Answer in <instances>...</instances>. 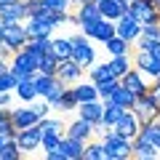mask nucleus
I'll list each match as a JSON object with an SVG mask.
<instances>
[{
	"mask_svg": "<svg viewBox=\"0 0 160 160\" xmlns=\"http://www.w3.org/2000/svg\"><path fill=\"white\" fill-rule=\"evenodd\" d=\"M104 142V152H107V160H126V158H133V139L118 133V128L109 126L102 136Z\"/></svg>",
	"mask_w": 160,
	"mask_h": 160,
	"instance_id": "nucleus-1",
	"label": "nucleus"
},
{
	"mask_svg": "<svg viewBox=\"0 0 160 160\" xmlns=\"http://www.w3.org/2000/svg\"><path fill=\"white\" fill-rule=\"evenodd\" d=\"M72 59L86 69V72L96 64V48L91 46V38H86L83 32L72 35Z\"/></svg>",
	"mask_w": 160,
	"mask_h": 160,
	"instance_id": "nucleus-2",
	"label": "nucleus"
},
{
	"mask_svg": "<svg viewBox=\"0 0 160 160\" xmlns=\"http://www.w3.org/2000/svg\"><path fill=\"white\" fill-rule=\"evenodd\" d=\"M27 40H29V35H27L24 22H8V24H3V43H6L13 53L22 51V48L27 46Z\"/></svg>",
	"mask_w": 160,
	"mask_h": 160,
	"instance_id": "nucleus-3",
	"label": "nucleus"
},
{
	"mask_svg": "<svg viewBox=\"0 0 160 160\" xmlns=\"http://www.w3.org/2000/svg\"><path fill=\"white\" fill-rule=\"evenodd\" d=\"M131 109L136 112V118L142 120V126H144V123H152V120H158V118H160V104H158V99L152 96V91L142 93Z\"/></svg>",
	"mask_w": 160,
	"mask_h": 160,
	"instance_id": "nucleus-4",
	"label": "nucleus"
},
{
	"mask_svg": "<svg viewBox=\"0 0 160 160\" xmlns=\"http://www.w3.org/2000/svg\"><path fill=\"white\" fill-rule=\"evenodd\" d=\"M46 56V53H43ZM40 53H29V51H16L13 53V59H11V72H16L19 78L22 75H38V64H40Z\"/></svg>",
	"mask_w": 160,
	"mask_h": 160,
	"instance_id": "nucleus-5",
	"label": "nucleus"
},
{
	"mask_svg": "<svg viewBox=\"0 0 160 160\" xmlns=\"http://www.w3.org/2000/svg\"><path fill=\"white\" fill-rule=\"evenodd\" d=\"M133 67H136L139 72H144L149 80L160 78V59L152 56L149 51H144V48H136V53H133Z\"/></svg>",
	"mask_w": 160,
	"mask_h": 160,
	"instance_id": "nucleus-6",
	"label": "nucleus"
},
{
	"mask_svg": "<svg viewBox=\"0 0 160 160\" xmlns=\"http://www.w3.org/2000/svg\"><path fill=\"white\" fill-rule=\"evenodd\" d=\"M128 11H131L142 24L160 22V11H158V6H155V0H131V8H128Z\"/></svg>",
	"mask_w": 160,
	"mask_h": 160,
	"instance_id": "nucleus-7",
	"label": "nucleus"
},
{
	"mask_svg": "<svg viewBox=\"0 0 160 160\" xmlns=\"http://www.w3.org/2000/svg\"><path fill=\"white\" fill-rule=\"evenodd\" d=\"M115 24H118V35H120V38H126L128 43H136L139 35H142V22H139L131 11H126Z\"/></svg>",
	"mask_w": 160,
	"mask_h": 160,
	"instance_id": "nucleus-8",
	"label": "nucleus"
},
{
	"mask_svg": "<svg viewBox=\"0 0 160 160\" xmlns=\"http://www.w3.org/2000/svg\"><path fill=\"white\" fill-rule=\"evenodd\" d=\"M24 27H27L29 38H51V32H53L56 24H53L51 19L46 16V11H43V13H38V16H29L27 22H24Z\"/></svg>",
	"mask_w": 160,
	"mask_h": 160,
	"instance_id": "nucleus-9",
	"label": "nucleus"
},
{
	"mask_svg": "<svg viewBox=\"0 0 160 160\" xmlns=\"http://www.w3.org/2000/svg\"><path fill=\"white\" fill-rule=\"evenodd\" d=\"M16 142H19V147H22V152H35V149H40V144H43V128L40 126L22 128V131L16 133Z\"/></svg>",
	"mask_w": 160,
	"mask_h": 160,
	"instance_id": "nucleus-10",
	"label": "nucleus"
},
{
	"mask_svg": "<svg viewBox=\"0 0 160 160\" xmlns=\"http://www.w3.org/2000/svg\"><path fill=\"white\" fill-rule=\"evenodd\" d=\"M0 22H27V6L24 0H11V3H3L0 6Z\"/></svg>",
	"mask_w": 160,
	"mask_h": 160,
	"instance_id": "nucleus-11",
	"label": "nucleus"
},
{
	"mask_svg": "<svg viewBox=\"0 0 160 160\" xmlns=\"http://www.w3.org/2000/svg\"><path fill=\"white\" fill-rule=\"evenodd\" d=\"M83 72H86V69L80 67L75 59H62V62H59V69H56V75L64 80V83H67V86L80 83V80H83Z\"/></svg>",
	"mask_w": 160,
	"mask_h": 160,
	"instance_id": "nucleus-12",
	"label": "nucleus"
},
{
	"mask_svg": "<svg viewBox=\"0 0 160 160\" xmlns=\"http://www.w3.org/2000/svg\"><path fill=\"white\" fill-rule=\"evenodd\" d=\"M120 83H123V86H128L133 93H136V96H142V93H147V91H149L147 75H144V72H139L136 67H131V69H128V72L123 75V78H120Z\"/></svg>",
	"mask_w": 160,
	"mask_h": 160,
	"instance_id": "nucleus-13",
	"label": "nucleus"
},
{
	"mask_svg": "<svg viewBox=\"0 0 160 160\" xmlns=\"http://www.w3.org/2000/svg\"><path fill=\"white\" fill-rule=\"evenodd\" d=\"M96 3H99L102 16L104 19H112V22H118V19L131 8V0H96Z\"/></svg>",
	"mask_w": 160,
	"mask_h": 160,
	"instance_id": "nucleus-14",
	"label": "nucleus"
},
{
	"mask_svg": "<svg viewBox=\"0 0 160 160\" xmlns=\"http://www.w3.org/2000/svg\"><path fill=\"white\" fill-rule=\"evenodd\" d=\"M11 120H13V126H16V131H22V128L38 126V123H40V115L35 112L32 104H29V107H16V109H11Z\"/></svg>",
	"mask_w": 160,
	"mask_h": 160,
	"instance_id": "nucleus-15",
	"label": "nucleus"
},
{
	"mask_svg": "<svg viewBox=\"0 0 160 160\" xmlns=\"http://www.w3.org/2000/svg\"><path fill=\"white\" fill-rule=\"evenodd\" d=\"M118 133H123V136H128V139H136L139 136V131H142V120L136 118V112L133 109H126V115L118 120Z\"/></svg>",
	"mask_w": 160,
	"mask_h": 160,
	"instance_id": "nucleus-16",
	"label": "nucleus"
},
{
	"mask_svg": "<svg viewBox=\"0 0 160 160\" xmlns=\"http://www.w3.org/2000/svg\"><path fill=\"white\" fill-rule=\"evenodd\" d=\"M78 118L91 120L93 126H96V123H102V118H104V99H91V102H83V104L78 107Z\"/></svg>",
	"mask_w": 160,
	"mask_h": 160,
	"instance_id": "nucleus-17",
	"label": "nucleus"
},
{
	"mask_svg": "<svg viewBox=\"0 0 160 160\" xmlns=\"http://www.w3.org/2000/svg\"><path fill=\"white\" fill-rule=\"evenodd\" d=\"M67 136H72V139H78V142H91V136L96 131H93V123L91 120H86V118H78L75 123H69L67 126Z\"/></svg>",
	"mask_w": 160,
	"mask_h": 160,
	"instance_id": "nucleus-18",
	"label": "nucleus"
},
{
	"mask_svg": "<svg viewBox=\"0 0 160 160\" xmlns=\"http://www.w3.org/2000/svg\"><path fill=\"white\" fill-rule=\"evenodd\" d=\"M16 93L22 102H27V104H32L35 99H40V93H38V86H35V75H22L19 78V86H16Z\"/></svg>",
	"mask_w": 160,
	"mask_h": 160,
	"instance_id": "nucleus-19",
	"label": "nucleus"
},
{
	"mask_svg": "<svg viewBox=\"0 0 160 160\" xmlns=\"http://www.w3.org/2000/svg\"><path fill=\"white\" fill-rule=\"evenodd\" d=\"M102 16V11H99V3L96 0H91V3H83V6H78V11H75L72 22L69 24H83V22H99Z\"/></svg>",
	"mask_w": 160,
	"mask_h": 160,
	"instance_id": "nucleus-20",
	"label": "nucleus"
},
{
	"mask_svg": "<svg viewBox=\"0 0 160 160\" xmlns=\"http://www.w3.org/2000/svg\"><path fill=\"white\" fill-rule=\"evenodd\" d=\"M59 147H62V152H64L67 160H83L86 158V142H78V139L67 136V133H64V139H62Z\"/></svg>",
	"mask_w": 160,
	"mask_h": 160,
	"instance_id": "nucleus-21",
	"label": "nucleus"
},
{
	"mask_svg": "<svg viewBox=\"0 0 160 160\" xmlns=\"http://www.w3.org/2000/svg\"><path fill=\"white\" fill-rule=\"evenodd\" d=\"M158 155H160V149L155 147L149 139H144L142 133L133 139V158H139V160H155Z\"/></svg>",
	"mask_w": 160,
	"mask_h": 160,
	"instance_id": "nucleus-22",
	"label": "nucleus"
},
{
	"mask_svg": "<svg viewBox=\"0 0 160 160\" xmlns=\"http://www.w3.org/2000/svg\"><path fill=\"white\" fill-rule=\"evenodd\" d=\"M115 35H118V24L112 22V19H99L96 22V35H93V40L96 43H107V40H112Z\"/></svg>",
	"mask_w": 160,
	"mask_h": 160,
	"instance_id": "nucleus-23",
	"label": "nucleus"
},
{
	"mask_svg": "<svg viewBox=\"0 0 160 160\" xmlns=\"http://www.w3.org/2000/svg\"><path fill=\"white\" fill-rule=\"evenodd\" d=\"M126 115V107H120L118 102H112V99H104V118L102 123H107V126H118V120Z\"/></svg>",
	"mask_w": 160,
	"mask_h": 160,
	"instance_id": "nucleus-24",
	"label": "nucleus"
},
{
	"mask_svg": "<svg viewBox=\"0 0 160 160\" xmlns=\"http://www.w3.org/2000/svg\"><path fill=\"white\" fill-rule=\"evenodd\" d=\"M109 99H112V102H118L120 107L131 109L133 104H136V99H139V96H136V93H133V91H131V88H128V86H123V83H120V86L115 88V93H112V96H109Z\"/></svg>",
	"mask_w": 160,
	"mask_h": 160,
	"instance_id": "nucleus-25",
	"label": "nucleus"
},
{
	"mask_svg": "<svg viewBox=\"0 0 160 160\" xmlns=\"http://www.w3.org/2000/svg\"><path fill=\"white\" fill-rule=\"evenodd\" d=\"M131 46H133V43H128V40L120 38V35H115L112 40L104 43V48H107L109 56H126V53H131Z\"/></svg>",
	"mask_w": 160,
	"mask_h": 160,
	"instance_id": "nucleus-26",
	"label": "nucleus"
},
{
	"mask_svg": "<svg viewBox=\"0 0 160 160\" xmlns=\"http://www.w3.org/2000/svg\"><path fill=\"white\" fill-rule=\"evenodd\" d=\"M78 107H80V99H78V93H75V86H67L64 93H62V99H59V104L53 109H59V112H69V109H78Z\"/></svg>",
	"mask_w": 160,
	"mask_h": 160,
	"instance_id": "nucleus-27",
	"label": "nucleus"
},
{
	"mask_svg": "<svg viewBox=\"0 0 160 160\" xmlns=\"http://www.w3.org/2000/svg\"><path fill=\"white\" fill-rule=\"evenodd\" d=\"M107 64H109V69H112V75L120 80L123 75L128 72V69L133 67V59H128V53H126V56H109Z\"/></svg>",
	"mask_w": 160,
	"mask_h": 160,
	"instance_id": "nucleus-28",
	"label": "nucleus"
},
{
	"mask_svg": "<svg viewBox=\"0 0 160 160\" xmlns=\"http://www.w3.org/2000/svg\"><path fill=\"white\" fill-rule=\"evenodd\" d=\"M75 93H78L80 104L83 102H91V99H99V88L93 80H88V83H75Z\"/></svg>",
	"mask_w": 160,
	"mask_h": 160,
	"instance_id": "nucleus-29",
	"label": "nucleus"
},
{
	"mask_svg": "<svg viewBox=\"0 0 160 160\" xmlns=\"http://www.w3.org/2000/svg\"><path fill=\"white\" fill-rule=\"evenodd\" d=\"M51 43H53V38H29L27 40V46H24V51H29V53H48L51 51Z\"/></svg>",
	"mask_w": 160,
	"mask_h": 160,
	"instance_id": "nucleus-30",
	"label": "nucleus"
},
{
	"mask_svg": "<svg viewBox=\"0 0 160 160\" xmlns=\"http://www.w3.org/2000/svg\"><path fill=\"white\" fill-rule=\"evenodd\" d=\"M51 51L59 59H72V38H53Z\"/></svg>",
	"mask_w": 160,
	"mask_h": 160,
	"instance_id": "nucleus-31",
	"label": "nucleus"
},
{
	"mask_svg": "<svg viewBox=\"0 0 160 160\" xmlns=\"http://www.w3.org/2000/svg\"><path fill=\"white\" fill-rule=\"evenodd\" d=\"M59 62H62V59H59L53 51H48L46 56L40 59V64H38V72H43V75H56V69H59Z\"/></svg>",
	"mask_w": 160,
	"mask_h": 160,
	"instance_id": "nucleus-32",
	"label": "nucleus"
},
{
	"mask_svg": "<svg viewBox=\"0 0 160 160\" xmlns=\"http://www.w3.org/2000/svg\"><path fill=\"white\" fill-rule=\"evenodd\" d=\"M139 133H142L144 139H149V142H152L155 147L160 149V120H152V123H144Z\"/></svg>",
	"mask_w": 160,
	"mask_h": 160,
	"instance_id": "nucleus-33",
	"label": "nucleus"
},
{
	"mask_svg": "<svg viewBox=\"0 0 160 160\" xmlns=\"http://www.w3.org/2000/svg\"><path fill=\"white\" fill-rule=\"evenodd\" d=\"M109 78H115V75H112V69H109L107 62L104 64H93V67L88 69V80H93V83H102V80H109Z\"/></svg>",
	"mask_w": 160,
	"mask_h": 160,
	"instance_id": "nucleus-34",
	"label": "nucleus"
},
{
	"mask_svg": "<svg viewBox=\"0 0 160 160\" xmlns=\"http://www.w3.org/2000/svg\"><path fill=\"white\" fill-rule=\"evenodd\" d=\"M22 147H19V142L16 139H8L6 142V147L0 149V160H22Z\"/></svg>",
	"mask_w": 160,
	"mask_h": 160,
	"instance_id": "nucleus-35",
	"label": "nucleus"
},
{
	"mask_svg": "<svg viewBox=\"0 0 160 160\" xmlns=\"http://www.w3.org/2000/svg\"><path fill=\"white\" fill-rule=\"evenodd\" d=\"M83 160H107L104 142H86V158Z\"/></svg>",
	"mask_w": 160,
	"mask_h": 160,
	"instance_id": "nucleus-36",
	"label": "nucleus"
},
{
	"mask_svg": "<svg viewBox=\"0 0 160 160\" xmlns=\"http://www.w3.org/2000/svg\"><path fill=\"white\" fill-rule=\"evenodd\" d=\"M38 126L43 128V133H64V131H62L64 123H62V120H56V118H40Z\"/></svg>",
	"mask_w": 160,
	"mask_h": 160,
	"instance_id": "nucleus-37",
	"label": "nucleus"
},
{
	"mask_svg": "<svg viewBox=\"0 0 160 160\" xmlns=\"http://www.w3.org/2000/svg\"><path fill=\"white\" fill-rule=\"evenodd\" d=\"M120 86V80L118 78H109V80H102V83H96V88H99V99H109L115 93V88Z\"/></svg>",
	"mask_w": 160,
	"mask_h": 160,
	"instance_id": "nucleus-38",
	"label": "nucleus"
},
{
	"mask_svg": "<svg viewBox=\"0 0 160 160\" xmlns=\"http://www.w3.org/2000/svg\"><path fill=\"white\" fill-rule=\"evenodd\" d=\"M62 139H64V133H43V152H51V149H56L59 144H62Z\"/></svg>",
	"mask_w": 160,
	"mask_h": 160,
	"instance_id": "nucleus-39",
	"label": "nucleus"
},
{
	"mask_svg": "<svg viewBox=\"0 0 160 160\" xmlns=\"http://www.w3.org/2000/svg\"><path fill=\"white\" fill-rule=\"evenodd\" d=\"M43 6L51 8V11H69L72 0H43Z\"/></svg>",
	"mask_w": 160,
	"mask_h": 160,
	"instance_id": "nucleus-40",
	"label": "nucleus"
},
{
	"mask_svg": "<svg viewBox=\"0 0 160 160\" xmlns=\"http://www.w3.org/2000/svg\"><path fill=\"white\" fill-rule=\"evenodd\" d=\"M32 109H35V112H38L40 115V118H48V112H51V104H48L46 102V99H43V102H38V99H35V102H32Z\"/></svg>",
	"mask_w": 160,
	"mask_h": 160,
	"instance_id": "nucleus-41",
	"label": "nucleus"
},
{
	"mask_svg": "<svg viewBox=\"0 0 160 160\" xmlns=\"http://www.w3.org/2000/svg\"><path fill=\"white\" fill-rule=\"evenodd\" d=\"M78 27H80V32L86 35V38L93 40V35H96V22H83V24H78Z\"/></svg>",
	"mask_w": 160,
	"mask_h": 160,
	"instance_id": "nucleus-42",
	"label": "nucleus"
},
{
	"mask_svg": "<svg viewBox=\"0 0 160 160\" xmlns=\"http://www.w3.org/2000/svg\"><path fill=\"white\" fill-rule=\"evenodd\" d=\"M11 59H13V51L6 43H0V62H11Z\"/></svg>",
	"mask_w": 160,
	"mask_h": 160,
	"instance_id": "nucleus-43",
	"label": "nucleus"
},
{
	"mask_svg": "<svg viewBox=\"0 0 160 160\" xmlns=\"http://www.w3.org/2000/svg\"><path fill=\"white\" fill-rule=\"evenodd\" d=\"M46 158H48V160H67V158H64V152H62V147H56V149H51V152H46Z\"/></svg>",
	"mask_w": 160,
	"mask_h": 160,
	"instance_id": "nucleus-44",
	"label": "nucleus"
},
{
	"mask_svg": "<svg viewBox=\"0 0 160 160\" xmlns=\"http://www.w3.org/2000/svg\"><path fill=\"white\" fill-rule=\"evenodd\" d=\"M11 93L13 91H0V107H8L11 104Z\"/></svg>",
	"mask_w": 160,
	"mask_h": 160,
	"instance_id": "nucleus-45",
	"label": "nucleus"
},
{
	"mask_svg": "<svg viewBox=\"0 0 160 160\" xmlns=\"http://www.w3.org/2000/svg\"><path fill=\"white\" fill-rule=\"evenodd\" d=\"M6 142H8V139H6V136H3V133H0V149L6 147Z\"/></svg>",
	"mask_w": 160,
	"mask_h": 160,
	"instance_id": "nucleus-46",
	"label": "nucleus"
},
{
	"mask_svg": "<svg viewBox=\"0 0 160 160\" xmlns=\"http://www.w3.org/2000/svg\"><path fill=\"white\" fill-rule=\"evenodd\" d=\"M75 6H83V3H91V0H72Z\"/></svg>",
	"mask_w": 160,
	"mask_h": 160,
	"instance_id": "nucleus-47",
	"label": "nucleus"
},
{
	"mask_svg": "<svg viewBox=\"0 0 160 160\" xmlns=\"http://www.w3.org/2000/svg\"><path fill=\"white\" fill-rule=\"evenodd\" d=\"M0 43H3V22H0Z\"/></svg>",
	"mask_w": 160,
	"mask_h": 160,
	"instance_id": "nucleus-48",
	"label": "nucleus"
},
{
	"mask_svg": "<svg viewBox=\"0 0 160 160\" xmlns=\"http://www.w3.org/2000/svg\"><path fill=\"white\" fill-rule=\"evenodd\" d=\"M155 6H158V11H160V0H155Z\"/></svg>",
	"mask_w": 160,
	"mask_h": 160,
	"instance_id": "nucleus-49",
	"label": "nucleus"
},
{
	"mask_svg": "<svg viewBox=\"0 0 160 160\" xmlns=\"http://www.w3.org/2000/svg\"><path fill=\"white\" fill-rule=\"evenodd\" d=\"M3 3H11V0H0V6H3Z\"/></svg>",
	"mask_w": 160,
	"mask_h": 160,
	"instance_id": "nucleus-50",
	"label": "nucleus"
},
{
	"mask_svg": "<svg viewBox=\"0 0 160 160\" xmlns=\"http://www.w3.org/2000/svg\"><path fill=\"white\" fill-rule=\"evenodd\" d=\"M158 80H160V78H158Z\"/></svg>",
	"mask_w": 160,
	"mask_h": 160,
	"instance_id": "nucleus-51",
	"label": "nucleus"
},
{
	"mask_svg": "<svg viewBox=\"0 0 160 160\" xmlns=\"http://www.w3.org/2000/svg\"><path fill=\"white\" fill-rule=\"evenodd\" d=\"M158 120H160V118H158Z\"/></svg>",
	"mask_w": 160,
	"mask_h": 160,
	"instance_id": "nucleus-52",
	"label": "nucleus"
}]
</instances>
